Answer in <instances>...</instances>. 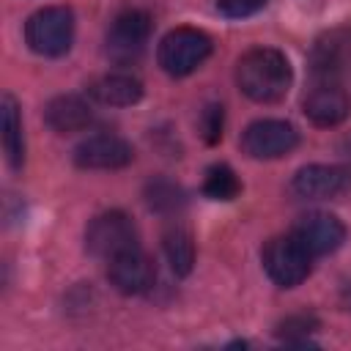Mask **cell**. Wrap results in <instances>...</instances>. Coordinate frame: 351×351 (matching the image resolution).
<instances>
[{"label":"cell","instance_id":"5","mask_svg":"<svg viewBox=\"0 0 351 351\" xmlns=\"http://www.w3.org/2000/svg\"><path fill=\"white\" fill-rule=\"evenodd\" d=\"M137 244V228L123 211H104L96 214L85 228V250L93 258H115Z\"/></svg>","mask_w":351,"mask_h":351},{"label":"cell","instance_id":"3","mask_svg":"<svg viewBox=\"0 0 351 351\" xmlns=\"http://www.w3.org/2000/svg\"><path fill=\"white\" fill-rule=\"evenodd\" d=\"M208 55H211V38L197 27L170 30L159 41V49H156V60H159L162 71H167L170 77L192 74L197 66L206 63Z\"/></svg>","mask_w":351,"mask_h":351},{"label":"cell","instance_id":"16","mask_svg":"<svg viewBox=\"0 0 351 351\" xmlns=\"http://www.w3.org/2000/svg\"><path fill=\"white\" fill-rule=\"evenodd\" d=\"M162 244H165V255H167V263H170L173 274L186 277L192 271V263H195L192 233L184 225H170L165 230V236H162Z\"/></svg>","mask_w":351,"mask_h":351},{"label":"cell","instance_id":"20","mask_svg":"<svg viewBox=\"0 0 351 351\" xmlns=\"http://www.w3.org/2000/svg\"><path fill=\"white\" fill-rule=\"evenodd\" d=\"M318 329V321L313 315H291L277 326V335L288 343H307V335Z\"/></svg>","mask_w":351,"mask_h":351},{"label":"cell","instance_id":"1","mask_svg":"<svg viewBox=\"0 0 351 351\" xmlns=\"http://www.w3.org/2000/svg\"><path fill=\"white\" fill-rule=\"evenodd\" d=\"M291 77L293 74L288 58L274 47H255L244 52L236 63L239 90L258 104L280 101L291 88Z\"/></svg>","mask_w":351,"mask_h":351},{"label":"cell","instance_id":"18","mask_svg":"<svg viewBox=\"0 0 351 351\" xmlns=\"http://www.w3.org/2000/svg\"><path fill=\"white\" fill-rule=\"evenodd\" d=\"M203 192L211 200H233L241 192V181L228 165H211L203 178Z\"/></svg>","mask_w":351,"mask_h":351},{"label":"cell","instance_id":"17","mask_svg":"<svg viewBox=\"0 0 351 351\" xmlns=\"http://www.w3.org/2000/svg\"><path fill=\"white\" fill-rule=\"evenodd\" d=\"M3 145H5L8 165L19 170L25 162V134H22V118H19L16 101L11 96L3 99Z\"/></svg>","mask_w":351,"mask_h":351},{"label":"cell","instance_id":"19","mask_svg":"<svg viewBox=\"0 0 351 351\" xmlns=\"http://www.w3.org/2000/svg\"><path fill=\"white\" fill-rule=\"evenodd\" d=\"M181 203V189L173 186L170 181H154L148 186V206L156 211H173Z\"/></svg>","mask_w":351,"mask_h":351},{"label":"cell","instance_id":"4","mask_svg":"<svg viewBox=\"0 0 351 351\" xmlns=\"http://www.w3.org/2000/svg\"><path fill=\"white\" fill-rule=\"evenodd\" d=\"M261 261H263L269 280L280 288L302 285L310 274V266H313V255L302 247V241L293 233L269 239L263 252H261Z\"/></svg>","mask_w":351,"mask_h":351},{"label":"cell","instance_id":"8","mask_svg":"<svg viewBox=\"0 0 351 351\" xmlns=\"http://www.w3.org/2000/svg\"><path fill=\"white\" fill-rule=\"evenodd\" d=\"M151 14L143 11V8H126L121 11L110 30H107V52L115 58V60H132L143 52L148 36H151Z\"/></svg>","mask_w":351,"mask_h":351},{"label":"cell","instance_id":"10","mask_svg":"<svg viewBox=\"0 0 351 351\" xmlns=\"http://www.w3.org/2000/svg\"><path fill=\"white\" fill-rule=\"evenodd\" d=\"M291 233L302 241V247L313 258L315 255H329V252L340 250L343 241H346V225L335 214H326V211L302 214Z\"/></svg>","mask_w":351,"mask_h":351},{"label":"cell","instance_id":"9","mask_svg":"<svg viewBox=\"0 0 351 351\" xmlns=\"http://www.w3.org/2000/svg\"><path fill=\"white\" fill-rule=\"evenodd\" d=\"M132 159V145L118 134H90L74 148V165L82 170H121Z\"/></svg>","mask_w":351,"mask_h":351},{"label":"cell","instance_id":"15","mask_svg":"<svg viewBox=\"0 0 351 351\" xmlns=\"http://www.w3.org/2000/svg\"><path fill=\"white\" fill-rule=\"evenodd\" d=\"M88 93L99 104H107V107H132L143 99V82L132 74L112 71V74H104V77L93 80Z\"/></svg>","mask_w":351,"mask_h":351},{"label":"cell","instance_id":"21","mask_svg":"<svg viewBox=\"0 0 351 351\" xmlns=\"http://www.w3.org/2000/svg\"><path fill=\"white\" fill-rule=\"evenodd\" d=\"M222 107L219 104H208L200 115V132L206 137V143H217L222 137Z\"/></svg>","mask_w":351,"mask_h":351},{"label":"cell","instance_id":"6","mask_svg":"<svg viewBox=\"0 0 351 351\" xmlns=\"http://www.w3.org/2000/svg\"><path fill=\"white\" fill-rule=\"evenodd\" d=\"M299 145V132L288 121L263 118L241 132V151L250 159H280Z\"/></svg>","mask_w":351,"mask_h":351},{"label":"cell","instance_id":"2","mask_svg":"<svg viewBox=\"0 0 351 351\" xmlns=\"http://www.w3.org/2000/svg\"><path fill=\"white\" fill-rule=\"evenodd\" d=\"M25 41L36 55L58 58L66 55L74 41V14L66 5H47L27 16Z\"/></svg>","mask_w":351,"mask_h":351},{"label":"cell","instance_id":"11","mask_svg":"<svg viewBox=\"0 0 351 351\" xmlns=\"http://www.w3.org/2000/svg\"><path fill=\"white\" fill-rule=\"evenodd\" d=\"M107 277H110V285L126 296H137V293H145L154 280H156V266L154 261L140 250V247H132L115 258L107 261Z\"/></svg>","mask_w":351,"mask_h":351},{"label":"cell","instance_id":"12","mask_svg":"<svg viewBox=\"0 0 351 351\" xmlns=\"http://www.w3.org/2000/svg\"><path fill=\"white\" fill-rule=\"evenodd\" d=\"M302 112L315 126H337L351 115V96L340 82H315L302 101Z\"/></svg>","mask_w":351,"mask_h":351},{"label":"cell","instance_id":"7","mask_svg":"<svg viewBox=\"0 0 351 351\" xmlns=\"http://www.w3.org/2000/svg\"><path fill=\"white\" fill-rule=\"evenodd\" d=\"M351 69V27L324 33L310 52V71L315 82H340Z\"/></svg>","mask_w":351,"mask_h":351},{"label":"cell","instance_id":"14","mask_svg":"<svg viewBox=\"0 0 351 351\" xmlns=\"http://www.w3.org/2000/svg\"><path fill=\"white\" fill-rule=\"evenodd\" d=\"M44 121L52 132L58 134H71V132H82L88 129V123L93 121L90 104L74 93L66 96H55L47 107H44Z\"/></svg>","mask_w":351,"mask_h":351},{"label":"cell","instance_id":"22","mask_svg":"<svg viewBox=\"0 0 351 351\" xmlns=\"http://www.w3.org/2000/svg\"><path fill=\"white\" fill-rule=\"evenodd\" d=\"M266 5V0H217V8L230 16V19H244L252 16L255 11H261Z\"/></svg>","mask_w":351,"mask_h":351},{"label":"cell","instance_id":"13","mask_svg":"<svg viewBox=\"0 0 351 351\" xmlns=\"http://www.w3.org/2000/svg\"><path fill=\"white\" fill-rule=\"evenodd\" d=\"M346 186H348V173L337 165H307V167L296 170L293 181H291L293 195L304 197V200L335 197Z\"/></svg>","mask_w":351,"mask_h":351}]
</instances>
